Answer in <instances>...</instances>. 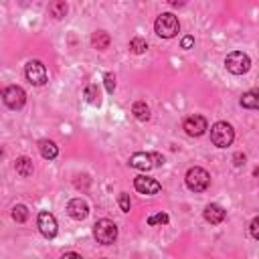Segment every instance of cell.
<instances>
[{
  "mask_svg": "<svg viewBox=\"0 0 259 259\" xmlns=\"http://www.w3.org/2000/svg\"><path fill=\"white\" fill-rule=\"evenodd\" d=\"M103 83H105L107 93H113V89H115V77H113L111 73H105V75H103Z\"/></svg>",
  "mask_w": 259,
  "mask_h": 259,
  "instance_id": "24",
  "label": "cell"
},
{
  "mask_svg": "<svg viewBox=\"0 0 259 259\" xmlns=\"http://www.w3.org/2000/svg\"><path fill=\"white\" fill-rule=\"evenodd\" d=\"M36 225H38V231H40L42 237H47V239L57 237V219H55L49 210H40V212H38Z\"/></svg>",
  "mask_w": 259,
  "mask_h": 259,
  "instance_id": "9",
  "label": "cell"
},
{
  "mask_svg": "<svg viewBox=\"0 0 259 259\" xmlns=\"http://www.w3.org/2000/svg\"><path fill=\"white\" fill-rule=\"evenodd\" d=\"M204 221L206 223H210V225H219V223H223L225 221V217H227V212H225V208L223 206H219V204H208L206 208H204Z\"/></svg>",
  "mask_w": 259,
  "mask_h": 259,
  "instance_id": "13",
  "label": "cell"
},
{
  "mask_svg": "<svg viewBox=\"0 0 259 259\" xmlns=\"http://www.w3.org/2000/svg\"><path fill=\"white\" fill-rule=\"evenodd\" d=\"M168 221H170V219H168L166 212H156V214L148 217V225H150V227H154V225H166Z\"/></svg>",
  "mask_w": 259,
  "mask_h": 259,
  "instance_id": "23",
  "label": "cell"
},
{
  "mask_svg": "<svg viewBox=\"0 0 259 259\" xmlns=\"http://www.w3.org/2000/svg\"><path fill=\"white\" fill-rule=\"evenodd\" d=\"M130 51H132V53H136V55H142V53H146V51H148V42H146L144 38L136 36V38H132V40H130Z\"/></svg>",
  "mask_w": 259,
  "mask_h": 259,
  "instance_id": "21",
  "label": "cell"
},
{
  "mask_svg": "<svg viewBox=\"0 0 259 259\" xmlns=\"http://www.w3.org/2000/svg\"><path fill=\"white\" fill-rule=\"evenodd\" d=\"M24 75L32 85H45L47 83V69L40 61H28L24 65Z\"/></svg>",
  "mask_w": 259,
  "mask_h": 259,
  "instance_id": "8",
  "label": "cell"
},
{
  "mask_svg": "<svg viewBox=\"0 0 259 259\" xmlns=\"http://www.w3.org/2000/svg\"><path fill=\"white\" fill-rule=\"evenodd\" d=\"M109 42H111V38H109V34H107L105 30H97V32H93V36H91V45H93L97 51H105V49L109 47Z\"/></svg>",
  "mask_w": 259,
  "mask_h": 259,
  "instance_id": "17",
  "label": "cell"
},
{
  "mask_svg": "<svg viewBox=\"0 0 259 259\" xmlns=\"http://www.w3.org/2000/svg\"><path fill=\"white\" fill-rule=\"evenodd\" d=\"M38 152H40L42 158H47V160H55L57 154H59V148H57V144L51 142V140H40V142H38Z\"/></svg>",
  "mask_w": 259,
  "mask_h": 259,
  "instance_id": "15",
  "label": "cell"
},
{
  "mask_svg": "<svg viewBox=\"0 0 259 259\" xmlns=\"http://www.w3.org/2000/svg\"><path fill=\"white\" fill-rule=\"evenodd\" d=\"M12 219H14L16 223H24V221L28 219V210H26V206H24V204H16V206L12 208Z\"/></svg>",
  "mask_w": 259,
  "mask_h": 259,
  "instance_id": "22",
  "label": "cell"
},
{
  "mask_svg": "<svg viewBox=\"0 0 259 259\" xmlns=\"http://www.w3.org/2000/svg\"><path fill=\"white\" fill-rule=\"evenodd\" d=\"M132 113H134V117L140 119V121L150 119V107H148L144 101H136V103L132 105Z\"/></svg>",
  "mask_w": 259,
  "mask_h": 259,
  "instance_id": "19",
  "label": "cell"
},
{
  "mask_svg": "<svg viewBox=\"0 0 259 259\" xmlns=\"http://www.w3.org/2000/svg\"><path fill=\"white\" fill-rule=\"evenodd\" d=\"M67 212H69L71 219L83 221V219L89 214V206H87V202H85L83 198H73V200H69V204H67Z\"/></svg>",
  "mask_w": 259,
  "mask_h": 259,
  "instance_id": "12",
  "label": "cell"
},
{
  "mask_svg": "<svg viewBox=\"0 0 259 259\" xmlns=\"http://www.w3.org/2000/svg\"><path fill=\"white\" fill-rule=\"evenodd\" d=\"M93 235L97 239V243L101 245H111L115 239H117V227L113 221L109 219H99L95 225H93Z\"/></svg>",
  "mask_w": 259,
  "mask_h": 259,
  "instance_id": "4",
  "label": "cell"
},
{
  "mask_svg": "<svg viewBox=\"0 0 259 259\" xmlns=\"http://www.w3.org/2000/svg\"><path fill=\"white\" fill-rule=\"evenodd\" d=\"M154 30H156V34L162 36V38H172V36L180 30V22H178V18H176L172 12H164V14H160V16L156 18Z\"/></svg>",
  "mask_w": 259,
  "mask_h": 259,
  "instance_id": "2",
  "label": "cell"
},
{
  "mask_svg": "<svg viewBox=\"0 0 259 259\" xmlns=\"http://www.w3.org/2000/svg\"><path fill=\"white\" fill-rule=\"evenodd\" d=\"M206 130H208V123H206V119H204L202 115H190V117L184 119V132H186L188 136L198 138V136H202Z\"/></svg>",
  "mask_w": 259,
  "mask_h": 259,
  "instance_id": "10",
  "label": "cell"
},
{
  "mask_svg": "<svg viewBox=\"0 0 259 259\" xmlns=\"http://www.w3.org/2000/svg\"><path fill=\"white\" fill-rule=\"evenodd\" d=\"M164 164V156L158 152H136L130 156V166L138 168V170H152Z\"/></svg>",
  "mask_w": 259,
  "mask_h": 259,
  "instance_id": "1",
  "label": "cell"
},
{
  "mask_svg": "<svg viewBox=\"0 0 259 259\" xmlns=\"http://www.w3.org/2000/svg\"><path fill=\"white\" fill-rule=\"evenodd\" d=\"M241 105L247 109H259V87H253L241 95Z\"/></svg>",
  "mask_w": 259,
  "mask_h": 259,
  "instance_id": "14",
  "label": "cell"
},
{
  "mask_svg": "<svg viewBox=\"0 0 259 259\" xmlns=\"http://www.w3.org/2000/svg\"><path fill=\"white\" fill-rule=\"evenodd\" d=\"M83 97H85V101H87V103H91V105H99V103H101L99 87H97L95 83H89V85L85 87V91H83Z\"/></svg>",
  "mask_w": 259,
  "mask_h": 259,
  "instance_id": "18",
  "label": "cell"
},
{
  "mask_svg": "<svg viewBox=\"0 0 259 259\" xmlns=\"http://www.w3.org/2000/svg\"><path fill=\"white\" fill-rule=\"evenodd\" d=\"M61 259H83V257H81L79 253H73V251H71V253H65Z\"/></svg>",
  "mask_w": 259,
  "mask_h": 259,
  "instance_id": "28",
  "label": "cell"
},
{
  "mask_svg": "<svg viewBox=\"0 0 259 259\" xmlns=\"http://www.w3.org/2000/svg\"><path fill=\"white\" fill-rule=\"evenodd\" d=\"M49 14H51L53 18H63V16L67 14V2H63V0L51 2V4H49Z\"/></svg>",
  "mask_w": 259,
  "mask_h": 259,
  "instance_id": "20",
  "label": "cell"
},
{
  "mask_svg": "<svg viewBox=\"0 0 259 259\" xmlns=\"http://www.w3.org/2000/svg\"><path fill=\"white\" fill-rule=\"evenodd\" d=\"M235 140V130L231 123L227 121H217L212 127H210V142L217 146V148H227L231 146Z\"/></svg>",
  "mask_w": 259,
  "mask_h": 259,
  "instance_id": "3",
  "label": "cell"
},
{
  "mask_svg": "<svg viewBox=\"0 0 259 259\" xmlns=\"http://www.w3.org/2000/svg\"><path fill=\"white\" fill-rule=\"evenodd\" d=\"M233 160H235V166H241V164L245 162V156H243V154H235Z\"/></svg>",
  "mask_w": 259,
  "mask_h": 259,
  "instance_id": "29",
  "label": "cell"
},
{
  "mask_svg": "<svg viewBox=\"0 0 259 259\" xmlns=\"http://www.w3.org/2000/svg\"><path fill=\"white\" fill-rule=\"evenodd\" d=\"M14 168H16V174H20L22 178H28V176H32V170H34V166H32V160H30V158H26V156L18 158V160H16V164H14Z\"/></svg>",
  "mask_w": 259,
  "mask_h": 259,
  "instance_id": "16",
  "label": "cell"
},
{
  "mask_svg": "<svg viewBox=\"0 0 259 259\" xmlns=\"http://www.w3.org/2000/svg\"><path fill=\"white\" fill-rule=\"evenodd\" d=\"M225 67H227V71L233 73V75H243V73L249 71L251 59H249V55H245L243 51H233V53L227 55Z\"/></svg>",
  "mask_w": 259,
  "mask_h": 259,
  "instance_id": "6",
  "label": "cell"
},
{
  "mask_svg": "<svg viewBox=\"0 0 259 259\" xmlns=\"http://www.w3.org/2000/svg\"><path fill=\"white\" fill-rule=\"evenodd\" d=\"M2 99L4 103L10 107V109H20L24 103H26V93L22 87L18 85H8L4 91H2Z\"/></svg>",
  "mask_w": 259,
  "mask_h": 259,
  "instance_id": "7",
  "label": "cell"
},
{
  "mask_svg": "<svg viewBox=\"0 0 259 259\" xmlns=\"http://www.w3.org/2000/svg\"><path fill=\"white\" fill-rule=\"evenodd\" d=\"M192 45H194V38H192L190 34H188V36H184V38L180 40V47H182V49H190Z\"/></svg>",
  "mask_w": 259,
  "mask_h": 259,
  "instance_id": "27",
  "label": "cell"
},
{
  "mask_svg": "<svg viewBox=\"0 0 259 259\" xmlns=\"http://www.w3.org/2000/svg\"><path fill=\"white\" fill-rule=\"evenodd\" d=\"M117 202H119V208H121L123 212H130V196H127L125 192H121V194L117 196Z\"/></svg>",
  "mask_w": 259,
  "mask_h": 259,
  "instance_id": "25",
  "label": "cell"
},
{
  "mask_svg": "<svg viewBox=\"0 0 259 259\" xmlns=\"http://www.w3.org/2000/svg\"><path fill=\"white\" fill-rule=\"evenodd\" d=\"M134 186L142 194H158L160 188H162L156 178H150V176H144V174H140V176L134 178Z\"/></svg>",
  "mask_w": 259,
  "mask_h": 259,
  "instance_id": "11",
  "label": "cell"
},
{
  "mask_svg": "<svg viewBox=\"0 0 259 259\" xmlns=\"http://www.w3.org/2000/svg\"><path fill=\"white\" fill-rule=\"evenodd\" d=\"M186 186L192 190V192H202V190H206L208 188V184H210V174L204 170V168H200V166H194V168H190L188 172H186Z\"/></svg>",
  "mask_w": 259,
  "mask_h": 259,
  "instance_id": "5",
  "label": "cell"
},
{
  "mask_svg": "<svg viewBox=\"0 0 259 259\" xmlns=\"http://www.w3.org/2000/svg\"><path fill=\"white\" fill-rule=\"evenodd\" d=\"M249 229H251V235H253V239H257V241H259V217H255V219L251 221Z\"/></svg>",
  "mask_w": 259,
  "mask_h": 259,
  "instance_id": "26",
  "label": "cell"
}]
</instances>
